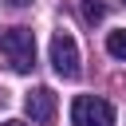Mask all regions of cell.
Returning a JSON list of instances; mask_svg holds the SVG:
<instances>
[{
  "mask_svg": "<svg viewBox=\"0 0 126 126\" xmlns=\"http://www.w3.org/2000/svg\"><path fill=\"white\" fill-rule=\"evenodd\" d=\"M0 55L16 75H28L35 67V35L28 28H0Z\"/></svg>",
  "mask_w": 126,
  "mask_h": 126,
  "instance_id": "obj_1",
  "label": "cell"
},
{
  "mask_svg": "<svg viewBox=\"0 0 126 126\" xmlns=\"http://www.w3.org/2000/svg\"><path fill=\"white\" fill-rule=\"evenodd\" d=\"M71 122L75 126H114V106L94 94H79L71 102Z\"/></svg>",
  "mask_w": 126,
  "mask_h": 126,
  "instance_id": "obj_2",
  "label": "cell"
},
{
  "mask_svg": "<svg viewBox=\"0 0 126 126\" xmlns=\"http://www.w3.org/2000/svg\"><path fill=\"white\" fill-rule=\"evenodd\" d=\"M51 67L63 79H79V47H75L71 32H63V28L51 35Z\"/></svg>",
  "mask_w": 126,
  "mask_h": 126,
  "instance_id": "obj_3",
  "label": "cell"
},
{
  "mask_svg": "<svg viewBox=\"0 0 126 126\" xmlns=\"http://www.w3.org/2000/svg\"><path fill=\"white\" fill-rule=\"evenodd\" d=\"M24 114H28L32 122L47 126V122L55 118V91H51V87H35V91L24 98Z\"/></svg>",
  "mask_w": 126,
  "mask_h": 126,
  "instance_id": "obj_4",
  "label": "cell"
},
{
  "mask_svg": "<svg viewBox=\"0 0 126 126\" xmlns=\"http://www.w3.org/2000/svg\"><path fill=\"white\" fill-rule=\"evenodd\" d=\"M106 51H110L114 59H126V28H122V32H110V35H106Z\"/></svg>",
  "mask_w": 126,
  "mask_h": 126,
  "instance_id": "obj_5",
  "label": "cell"
},
{
  "mask_svg": "<svg viewBox=\"0 0 126 126\" xmlns=\"http://www.w3.org/2000/svg\"><path fill=\"white\" fill-rule=\"evenodd\" d=\"M83 16H87L91 24H98V20H102V4H87V8H83Z\"/></svg>",
  "mask_w": 126,
  "mask_h": 126,
  "instance_id": "obj_6",
  "label": "cell"
},
{
  "mask_svg": "<svg viewBox=\"0 0 126 126\" xmlns=\"http://www.w3.org/2000/svg\"><path fill=\"white\" fill-rule=\"evenodd\" d=\"M8 4H12V8H28L32 0H8Z\"/></svg>",
  "mask_w": 126,
  "mask_h": 126,
  "instance_id": "obj_7",
  "label": "cell"
},
{
  "mask_svg": "<svg viewBox=\"0 0 126 126\" xmlns=\"http://www.w3.org/2000/svg\"><path fill=\"white\" fill-rule=\"evenodd\" d=\"M4 126H24V122H4Z\"/></svg>",
  "mask_w": 126,
  "mask_h": 126,
  "instance_id": "obj_8",
  "label": "cell"
}]
</instances>
